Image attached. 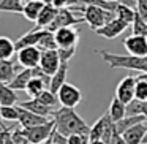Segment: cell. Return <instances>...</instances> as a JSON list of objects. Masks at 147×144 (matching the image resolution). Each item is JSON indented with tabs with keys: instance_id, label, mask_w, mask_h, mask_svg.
Wrapping results in <instances>:
<instances>
[{
	"instance_id": "obj_1",
	"label": "cell",
	"mask_w": 147,
	"mask_h": 144,
	"mask_svg": "<svg viewBox=\"0 0 147 144\" xmlns=\"http://www.w3.org/2000/svg\"><path fill=\"white\" fill-rule=\"evenodd\" d=\"M52 120L55 124V130L60 131L65 136H70V135H74V133H81V135L90 133V127L74 111V108L62 106V108L55 109L54 114H52Z\"/></svg>"
},
{
	"instance_id": "obj_2",
	"label": "cell",
	"mask_w": 147,
	"mask_h": 144,
	"mask_svg": "<svg viewBox=\"0 0 147 144\" xmlns=\"http://www.w3.org/2000/svg\"><path fill=\"white\" fill-rule=\"evenodd\" d=\"M96 54L101 55V59L111 68H125V70H134L141 73H147V55L138 57V55H123V54H112L105 49H96Z\"/></svg>"
},
{
	"instance_id": "obj_3",
	"label": "cell",
	"mask_w": 147,
	"mask_h": 144,
	"mask_svg": "<svg viewBox=\"0 0 147 144\" xmlns=\"http://www.w3.org/2000/svg\"><path fill=\"white\" fill-rule=\"evenodd\" d=\"M82 13H84V22L89 24L93 32L101 29L103 26H106V24L111 22L115 18V13L108 11L105 8H100L96 5H86V7H82Z\"/></svg>"
},
{
	"instance_id": "obj_4",
	"label": "cell",
	"mask_w": 147,
	"mask_h": 144,
	"mask_svg": "<svg viewBox=\"0 0 147 144\" xmlns=\"http://www.w3.org/2000/svg\"><path fill=\"white\" fill-rule=\"evenodd\" d=\"M55 130V124L54 120H49L48 124L38 125V127H32V128H21L22 135L33 144H41L46 139H49L52 135V131Z\"/></svg>"
},
{
	"instance_id": "obj_5",
	"label": "cell",
	"mask_w": 147,
	"mask_h": 144,
	"mask_svg": "<svg viewBox=\"0 0 147 144\" xmlns=\"http://www.w3.org/2000/svg\"><path fill=\"white\" fill-rule=\"evenodd\" d=\"M59 103L65 108H76L81 101H82V93L76 86L67 82L60 87V90L57 92Z\"/></svg>"
},
{
	"instance_id": "obj_6",
	"label": "cell",
	"mask_w": 147,
	"mask_h": 144,
	"mask_svg": "<svg viewBox=\"0 0 147 144\" xmlns=\"http://www.w3.org/2000/svg\"><path fill=\"white\" fill-rule=\"evenodd\" d=\"M81 22H84V18H76L73 14V11H71V8H60L54 22L48 27V30L55 32V30L62 29V27H74Z\"/></svg>"
},
{
	"instance_id": "obj_7",
	"label": "cell",
	"mask_w": 147,
	"mask_h": 144,
	"mask_svg": "<svg viewBox=\"0 0 147 144\" xmlns=\"http://www.w3.org/2000/svg\"><path fill=\"white\" fill-rule=\"evenodd\" d=\"M41 60V49L38 46H29L18 51V62L24 68H36Z\"/></svg>"
},
{
	"instance_id": "obj_8",
	"label": "cell",
	"mask_w": 147,
	"mask_h": 144,
	"mask_svg": "<svg viewBox=\"0 0 147 144\" xmlns=\"http://www.w3.org/2000/svg\"><path fill=\"white\" fill-rule=\"evenodd\" d=\"M123 46L127 52L131 55H138V57H146L147 55V37L144 35L131 33L130 37L123 40Z\"/></svg>"
},
{
	"instance_id": "obj_9",
	"label": "cell",
	"mask_w": 147,
	"mask_h": 144,
	"mask_svg": "<svg viewBox=\"0 0 147 144\" xmlns=\"http://www.w3.org/2000/svg\"><path fill=\"white\" fill-rule=\"evenodd\" d=\"M134 93H136V78L134 76H125L123 79L117 84L115 97L127 105L131 100H134Z\"/></svg>"
},
{
	"instance_id": "obj_10",
	"label": "cell",
	"mask_w": 147,
	"mask_h": 144,
	"mask_svg": "<svg viewBox=\"0 0 147 144\" xmlns=\"http://www.w3.org/2000/svg\"><path fill=\"white\" fill-rule=\"evenodd\" d=\"M54 33L59 48H74L79 41V32L76 27H62Z\"/></svg>"
},
{
	"instance_id": "obj_11",
	"label": "cell",
	"mask_w": 147,
	"mask_h": 144,
	"mask_svg": "<svg viewBox=\"0 0 147 144\" xmlns=\"http://www.w3.org/2000/svg\"><path fill=\"white\" fill-rule=\"evenodd\" d=\"M128 27H130V24H127L125 21L119 19V18H114L111 22H108L106 26H103L101 29L95 30V33L100 35V37H103V38L112 40V38H117L119 35H122Z\"/></svg>"
},
{
	"instance_id": "obj_12",
	"label": "cell",
	"mask_w": 147,
	"mask_h": 144,
	"mask_svg": "<svg viewBox=\"0 0 147 144\" xmlns=\"http://www.w3.org/2000/svg\"><path fill=\"white\" fill-rule=\"evenodd\" d=\"M18 109H19V127L21 128H32V127H38V125L48 124L52 119L49 117H43V116H38L35 112H30L29 109L22 108V106L18 105Z\"/></svg>"
},
{
	"instance_id": "obj_13",
	"label": "cell",
	"mask_w": 147,
	"mask_h": 144,
	"mask_svg": "<svg viewBox=\"0 0 147 144\" xmlns=\"http://www.w3.org/2000/svg\"><path fill=\"white\" fill-rule=\"evenodd\" d=\"M60 57H59L57 49H52V51H41V60H40V68H41L45 73H48L49 76L55 73L60 67Z\"/></svg>"
},
{
	"instance_id": "obj_14",
	"label": "cell",
	"mask_w": 147,
	"mask_h": 144,
	"mask_svg": "<svg viewBox=\"0 0 147 144\" xmlns=\"http://www.w3.org/2000/svg\"><path fill=\"white\" fill-rule=\"evenodd\" d=\"M146 133H147V120L128 128L122 136L127 141V144H142V139L146 136Z\"/></svg>"
},
{
	"instance_id": "obj_15",
	"label": "cell",
	"mask_w": 147,
	"mask_h": 144,
	"mask_svg": "<svg viewBox=\"0 0 147 144\" xmlns=\"http://www.w3.org/2000/svg\"><path fill=\"white\" fill-rule=\"evenodd\" d=\"M43 32H45V29L35 27V29L29 30L27 33H24V35L16 41V51H21V49L29 48V46H38L40 38L43 37Z\"/></svg>"
},
{
	"instance_id": "obj_16",
	"label": "cell",
	"mask_w": 147,
	"mask_h": 144,
	"mask_svg": "<svg viewBox=\"0 0 147 144\" xmlns=\"http://www.w3.org/2000/svg\"><path fill=\"white\" fill-rule=\"evenodd\" d=\"M19 106L29 109L30 112H35V114H38V116H43V117H49V116H52L54 111H55V109L43 105L38 98H30V100H27V101H21Z\"/></svg>"
},
{
	"instance_id": "obj_17",
	"label": "cell",
	"mask_w": 147,
	"mask_h": 144,
	"mask_svg": "<svg viewBox=\"0 0 147 144\" xmlns=\"http://www.w3.org/2000/svg\"><path fill=\"white\" fill-rule=\"evenodd\" d=\"M57 13H59V10L55 7H52L51 3H48L46 2V5H45V8H43V11L40 13V16H38V19H36V27L38 29H48L49 26H51L52 22H54V19H55V16H57Z\"/></svg>"
},
{
	"instance_id": "obj_18",
	"label": "cell",
	"mask_w": 147,
	"mask_h": 144,
	"mask_svg": "<svg viewBox=\"0 0 147 144\" xmlns=\"http://www.w3.org/2000/svg\"><path fill=\"white\" fill-rule=\"evenodd\" d=\"M67 74H68V64L67 62H62L59 70L55 71L51 76V84H49V90L54 93H57L60 90V87L63 84H67Z\"/></svg>"
},
{
	"instance_id": "obj_19",
	"label": "cell",
	"mask_w": 147,
	"mask_h": 144,
	"mask_svg": "<svg viewBox=\"0 0 147 144\" xmlns=\"http://www.w3.org/2000/svg\"><path fill=\"white\" fill-rule=\"evenodd\" d=\"M18 73L19 71L16 68V64L11 59H8V60H0V82L2 84H10Z\"/></svg>"
},
{
	"instance_id": "obj_20",
	"label": "cell",
	"mask_w": 147,
	"mask_h": 144,
	"mask_svg": "<svg viewBox=\"0 0 147 144\" xmlns=\"http://www.w3.org/2000/svg\"><path fill=\"white\" fill-rule=\"evenodd\" d=\"M32 78H33L32 68H24V70H21L19 73L14 76V79L11 81L8 86H10L11 89H14V90H24V92H26L27 84L30 82V79H32Z\"/></svg>"
},
{
	"instance_id": "obj_21",
	"label": "cell",
	"mask_w": 147,
	"mask_h": 144,
	"mask_svg": "<svg viewBox=\"0 0 147 144\" xmlns=\"http://www.w3.org/2000/svg\"><path fill=\"white\" fill-rule=\"evenodd\" d=\"M46 2L45 0H32V2H29V3L24 5V18H26L27 21H32V22H36V19H38L40 13L43 11V8H45Z\"/></svg>"
},
{
	"instance_id": "obj_22",
	"label": "cell",
	"mask_w": 147,
	"mask_h": 144,
	"mask_svg": "<svg viewBox=\"0 0 147 144\" xmlns=\"http://www.w3.org/2000/svg\"><path fill=\"white\" fill-rule=\"evenodd\" d=\"M108 114H109V117H111V120L114 122V124H117L119 120H122V119L127 116V105H125L123 101H120L117 97H114L111 105H109Z\"/></svg>"
},
{
	"instance_id": "obj_23",
	"label": "cell",
	"mask_w": 147,
	"mask_h": 144,
	"mask_svg": "<svg viewBox=\"0 0 147 144\" xmlns=\"http://www.w3.org/2000/svg\"><path fill=\"white\" fill-rule=\"evenodd\" d=\"M109 122V114L105 112L95 124L90 127V133H89V141H96V139H103V135H105V130L108 127Z\"/></svg>"
},
{
	"instance_id": "obj_24",
	"label": "cell",
	"mask_w": 147,
	"mask_h": 144,
	"mask_svg": "<svg viewBox=\"0 0 147 144\" xmlns=\"http://www.w3.org/2000/svg\"><path fill=\"white\" fill-rule=\"evenodd\" d=\"M18 93L14 89H11L8 84L0 86V103L2 106H16L18 105Z\"/></svg>"
},
{
	"instance_id": "obj_25",
	"label": "cell",
	"mask_w": 147,
	"mask_h": 144,
	"mask_svg": "<svg viewBox=\"0 0 147 144\" xmlns=\"http://www.w3.org/2000/svg\"><path fill=\"white\" fill-rule=\"evenodd\" d=\"M146 120L147 119H146L144 114H141V116H125L122 120H119L117 124H115V128H117V131L120 135H123L128 128L134 127V125L141 124V122H146Z\"/></svg>"
},
{
	"instance_id": "obj_26",
	"label": "cell",
	"mask_w": 147,
	"mask_h": 144,
	"mask_svg": "<svg viewBox=\"0 0 147 144\" xmlns=\"http://www.w3.org/2000/svg\"><path fill=\"white\" fill-rule=\"evenodd\" d=\"M16 52V43L8 37H0V60H8Z\"/></svg>"
},
{
	"instance_id": "obj_27",
	"label": "cell",
	"mask_w": 147,
	"mask_h": 144,
	"mask_svg": "<svg viewBox=\"0 0 147 144\" xmlns=\"http://www.w3.org/2000/svg\"><path fill=\"white\" fill-rule=\"evenodd\" d=\"M134 16H136V8L130 7V5H123L119 2L117 8H115V18H119V19L125 21L127 24H133L134 21Z\"/></svg>"
},
{
	"instance_id": "obj_28",
	"label": "cell",
	"mask_w": 147,
	"mask_h": 144,
	"mask_svg": "<svg viewBox=\"0 0 147 144\" xmlns=\"http://www.w3.org/2000/svg\"><path fill=\"white\" fill-rule=\"evenodd\" d=\"M38 48L41 49V51H52V49H59V45H57V41H55V33L51 32V30H48V29H45L43 37L40 38Z\"/></svg>"
},
{
	"instance_id": "obj_29",
	"label": "cell",
	"mask_w": 147,
	"mask_h": 144,
	"mask_svg": "<svg viewBox=\"0 0 147 144\" xmlns=\"http://www.w3.org/2000/svg\"><path fill=\"white\" fill-rule=\"evenodd\" d=\"M46 89H48V86H46V82L43 79H40V78H32L30 82L27 84L26 92L30 98H36V97H40V93H43Z\"/></svg>"
},
{
	"instance_id": "obj_30",
	"label": "cell",
	"mask_w": 147,
	"mask_h": 144,
	"mask_svg": "<svg viewBox=\"0 0 147 144\" xmlns=\"http://www.w3.org/2000/svg\"><path fill=\"white\" fill-rule=\"evenodd\" d=\"M0 11L5 13H24V2L22 0H2L0 2Z\"/></svg>"
},
{
	"instance_id": "obj_31",
	"label": "cell",
	"mask_w": 147,
	"mask_h": 144,
	"mask_svg": "<svg viewBox=\"0 0 147 144\" xmlns=\"http://www.w3.org/2000/svg\"><path fill=\"white\" fill-rule=\"evenodd\" d=\"M134 98L141 100V101H147V76L146 73L136 76V93Z\"/></svg>"
},
{
	"instance_id": "obj_32",
	"label": "cell",
	"mask_w": 147,
	"mask_h": 144,
	"mask_svg": "<svg viewBox=\"0 0 147 144\" xmlns=\"http://www.w3.org/2000/svg\"><path fill=\"white\" fill-rule=\"evenodd\" d=\"M36 98H38L40 101L43 103V105L49 106V108L59 109V108H57V105H59V97H57V93L51 92L49 89H46L43 93H40V97H36Z\"/></svg>"
},
{
	"instance_id": "obj_33",
	"label": "cell",
	"mask_w": 147,
	"mask_h": 144,
	"mask_svg": "<svg viewBox=\"0 0 147 144\" xmlns=\"http://www.w3.org/2000/svg\"><path fill=\"white\" fill-rule=\"evenodd\" d=\"M81 3H86V5H96L100 8H105L108 11H112L115 13V8L119 5V0L115 2H108V0H81Z\"/></svg>"
},
{
	"instance_id": "obj_34",
	"label": "cell",
	"mask_w": 147,
	"mask_h": 144,
	"mask_svg": "<svg viewBox=\"0 0 147 144\" xmlns=\"http://www.w3.org/2000/svg\"><path fill=\"white\" fill-rule=\"evenodd\" d=\"M144 111V101L134 98L127 103V116H141Z\"/></svg>"
},
{
	"instance_id": "obj_35",
	"label": "cell",
	"mask_w": 147,
	"mask_h": 144,
	"mask_svg": "<svg viewBox=\"0 0 147 144\" xmlns=\"http://www.w3.org/2000/svg\"><path fill=\"white\" fill-rule=\"evenodd\" d=\"M2 117H3V120H10V122L19 120V109H18V106H3L2 108Z\"/></svg>"
},
{
	"instance_id": "obj_36",
	"label": "cell",
	"mask_w": 147,
	"mask_h": 144,
	"mask_svg": "<svg viewBox=\"0 0 147 144\" xmlns=\"http://www.w3.org/2000/svg\"><path fill=\"white\" fill-rule=\"evenodd\" d=\"M57 52H59V57H60V62H67L68 64L73 59L74 52H76V46L74 48H59Z\"/></svg>"
},
{
	"instance_id": "obj_37",
	"label": "cell",
	"mask_w": 147,
	"mask_h": 144,
	"mask_svg": "<svg viewBox=\"0 0 147 144\" xmlns=\"http://www.w3.org/2000/svg\"><path fill=\"white\" fill-rule=\"evenodd\" d=\"M46 2L55 7L57 10H60V8H71L74 3H79L81 0H46Z\"/></svg>"
},
{
	"instance_id": "obj_38",
	"label": "cell",
	"mask_w": 147,
	"mask_h": 144,
	"mask_svg": "<svg viewBox=\"0 0 147 144\" xmlns=\"http://www.w3.org/2000/svg\"><path fill=\"white\" fill-rule=\"evenodd\" d=\"M87 141H89V135L74 133L68 136V144H86Z\"/></svg>"
},
{
	"instance_id": "obj_39",
	"label": "cell",
	"mask_w": 147,
	"mask_h": 144,
	"mask_svg": "<svg viewBox=\"0 0 147 144\" xmlns=\"http://www.w3.org/2000/svg\"><path fill=\"white\" fill-rule=\"evenodd\" d=\"M136 11L142 19L147 21V0H136Z\"/></svg>"
},
{
	"instance_id": "obj_40",
	"label": "cell",
	"mask_w": 147,
	"mask_h": 144,
	"mask_svg": "<svg viewBox=\"0 0 147 144\" xmlns=\"http://www.w3.org/2000/svg\"><path fill=\"white\" fill-rule=\"evenodd\" d=\"M51 138H52V143L54 144H68V136L62 135L60 131H57V130L52 131Z\"/></svg>"
},
{
	"instance_id": "obj_41",
	"label": "cell",
	"mask_w": 147,
	"mask_h": 144,
	"mask_svg": "<svg viewBox=\"0 0 147 144\" xmlns=\"http://www.w3.org/2000/svg\"><path fill=\"white\" fill-rule=\"evenodd\" d=\"M13 130V128H3V130H0V144H5L7 143V135L10 133V131Z\"/></svg>"
},
{
	"instance_id": "obj_42",
	"label": "cell",
	"mask_w": 147,
	"mask_h": 144,
	"mask_svg": "<svg viewBox=\"0 0 147 144\" xmlns=\"http://www.w3.org/2000/svg\"><path fill=\"white\" fill-rule=\"evenodd\" d=\"M2 108H3V106H2V103H0V130L7 128V127L3 125V117H2Z\"/></svg>"
},
{
	"instance_id": "obj_43",
	"label": "cell",
	"mask_w": 147,
	"mask_h": 144,
	"mask_svg": "<svg viewBox=\"0 0 147 144\" xmlns=\"http://www.w3.org/2000/svg\"><path fill=\"white\" fill-rule=\"evenodd\" d=\"M89 144H106L103 139H96V141H89Z\"/></svg>"
},
{
	"instance_id": "obj_44",
	"label": "cell",
	"mask_w": 147,
	"mask_h": 144,
	"mask_svg": "<svg viewBox=\"0 0 147 144\" xmlns=\"http://www.w3.org/2000/svg\"><path fill=\"white\" fill-rule=\"evenodd\" d=\"M142 114L146 116V119H147V101H144V111H142Z\"/></svg>"
},
{
	"instance_id": "obj_45",
	"label": "cell",
	"mask_w": 147,
	"mask_h": 144,
	"mask_svg": "<svg viewBox=\"0 0 147 144\" xmlns=\"http://www.w3.org/2000/svg\"><path fill=\"white\" fill-rule=\"evenodd\" d=\"M142 144H147V133H146V136H144V139H142Z\"/></svg>"
},
{
	"instance_id": "obj_46",
	"label": "cell",
	"mask_w": 147,
	"mask_h": 144,
	"mask_svg": "<svg viewBox=\"0 0 147 144\" xmlns=\"http://www.w3.org/2000/svg\"><path fill=\"white\" fill-rule=\"evenodd\" d=\"M22 2H24V5H26V3H29V2H32V0H22Z\"/></svg>"
},
{
	"instance_id": "obj_47",
	"label": "cell",
	"mask_w": 147,
	"mask_h": 144,
	"mask_svg": "<svg viewBox=\"0 0 147 144\" xmlns=\"http://www.w3.org/2000/svg\"><path fill=\"white\" fill-rule=\"evenodd\" d=\"M108 2H115V0H108Z\"/></svg>"
},
{
	"instance_id": "obj_48",
	"label": "cell",
	"mask_w": 147,
	"mask_h": 144,
	"mask_svg": "<svg viewBox=\"0 0 147 144\" xmlns=\"http://www.w3.org/2000/svg\"><path fill=\"white\" fill-rule=\"evenodd\" d=\"M86 144H89V141H87V143H86Z\"/></svg>"
},
{
	"instance_id": "obj_49",
	"label": "cell",
	"mask_w": 147,
	"mask_h": 144,
	"mask_svg": "<svg viewBox=\"0 0 147 144\" xmlns=\"http://www.w3.org/2000/svg\"><path fill=\"white\" fill-rule=\"evenodd\" d=\"M0 86H2V82H0Z\"/></svg>"
},
{
	"instance_id": "obj_50",
	"label": "cell",
	"mask_w": 147,
	"mask_h": 144,
	"mask_svg": "<svg viewBox=\"0 0 147 144\" xmlns=\"http://www.w3.org/2000/svg\"><path fill=\"white\" fill-rule=\"evenodd\" d=\"M146 76H147V73H146Z\"/></svg>"
},
{
	"instance_id": "obj_51",
	"label": "cell",
	"mask_w": 147,
	"mask_h": 144,
	"mask_svg": "<svg viewBox=\"0 0 147 144\" xmlns=\"http://www.w3.org/2000/svg\"><path fill=\"white\" fill-rule=\"evenodd\" d=\"M52 144H54V143H52Z\"/></svg>"
}]
</instances>
